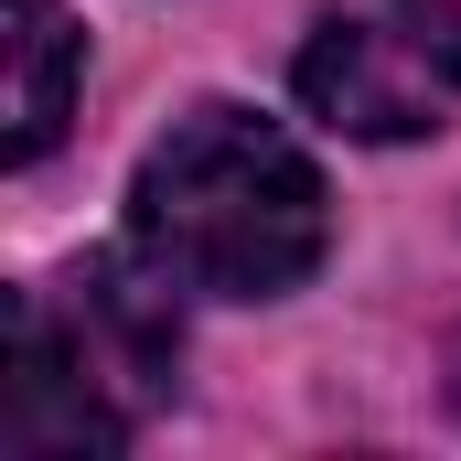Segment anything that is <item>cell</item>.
Segmentation results:
<instances>
[{
	"label": "cell",
	"instance_id": "obj_1",
	"mask_svg": "<svg viewBox=\"0 0 461 461\" xmlns=\"http://www.w3.org/2000/svg\"><path fill=\"white\" fill-rule=\"evenodd\" d=\"M333 194L312 150L258 108H194L140 150L129 183V247L204 301H279L322 268Z\"/></svg>",
	"mask_w": 461,
	"mask_h": 461
},
{
	"label": "cell",
	"instance_id": "obj_2",
	"mask_svg": "<svg viewBox=\"0 0 461 461\" xmlns=\"http://www.w3.org/2000/svg\"><path fill=\"white\" fill-rule=\"evenodd\" d=\"M183 365V322H172V279L118 247L86 258L43 290L11 301V386H0V440L32 461L118 451Z\"/></svg>",
	"mask_w": 461,
	"mask_h": 461
},
{
	"label": "cell",
	"instance_id": "obj_3",
	"mask_svg": "<svg viewBox=\"0 0 461 461\" xmlns=\"http://www.w3.org/2000/svg\"><path fill=\"white\" fill-rule=\"evenodd\" d=\"M301 108L344 140H419L461 108V0H333L301 43Z\"/></svg>",
	"mask_w": 461,
	"mask_h": 461
},
{
	"label": "cell",
	"instance_id": "obj_4",
	"mask_svg": "<svg viewBox=\"0 0 461 461\" xmlns=\"http://www.w3.org/2000/svg\"><path fill=\"white\" fill-rule=\"evenodd\" d=\"M0 54H11V161H43L54 129L76 108V65H86V32L65 22V0H0Z\"/></svg>",
	"mask_w": 461,
	"mask_h": 461
}]
</instances>
